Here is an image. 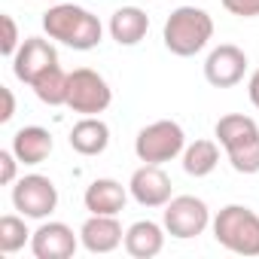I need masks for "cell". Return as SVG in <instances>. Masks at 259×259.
<instances>
[{"label":"cell","mask_w":259,"mask_h":259,"mask_svg":"<svg viewBox=\"0 0 259 259\" xmlns=\"http://www.w3.org/2000/svg\"><path fill=\"white\" fill-rule=\"evenodd\" d=\"M43 31L49 34V40L70 46L76 52H89L101 43L104 37V25L98 16H92L85 7L76 4H52L43 13Z\"/></svg>","instance_id":"1"},{"label":"cell","mask_w":259,"mask_h":259,"mask_svg":"<svg viewBox=\"0 0 259 259\" xmlns=\"http://www.w3.org/2000/svg\"><path fill=\"white\" fill-rule=\"evenodd\" d=\"M213 135L226 150L238 174H259V125L244 113H226L217 119Z\"/></svg>","instance_id":"2"},{"label":"cell","mask_w":259,"mask_h":259,"mask_svg":"<svg viewBox=\"0 0 259 259\" xmlns=\"http://www.w3.org/2000/svg\"><path fill=\"white\" fill-rule=\"evenodd\" d=\"M213 37V19L201 7H177L162 28L165 49L177 58H192L198 55Z\"/></svg>","instance_id":"3"},{"label":"cell","mask_w":259,"mask_h":259,"mask_svg":"<svg viewBox=\"0 0 259 259\" xmlns=\"http://www.w3.org/2000/svg\"><path fill=\"white\" fill-rule=\"evenodd\" d=\"M213 238L238 256H259V213L247 204H226L213 217Z\"/></svg>","instance_id":"4"},{"label":"cell","mask_w":259,"mask_h":259,"mask_svg":"<svg viewBox=\"0 0 259 259\" xmlns=\"http://www.w3.org/2000/svg\"><path fill=\"white\" fill-rule=\"evenodd\" d=\"M186 150V132L174 119H159L141 128L135 138V156L147 165H165Z\"/></svg>","instance_id":"5"},{"label":"cell","mask_w":259,"mask_h":259,"mask_svg":"<svg viewBox=\"0 0 259 259\" xmlns=\"http://www.w3.org/2000/svg\"><path fill=\"white\" fill-rule=\"evenodd\" d=\"M210 207L195 198V195H174L168 204H165V213H162V226L171 238L177 241H189V238H198L207 226H210Z\"/></svg>","instance_id":"6"},{"label":"cell","mask_w":259,"mask_h":259,"mask_svg":"<svg viewBox=\"0 0 259 259\" xmlns=\"http://www.w3.org/2000/svg\"><path fill=\"white\" fill-rule=\"evenodd\" d=\"M113 104V89L110 82L92 70V67H76L70 73V95H67V107L79 116H98Z\"/></svg>","instance_id":"7"},{"label":"cell","mask_w":259,"mask_h":259,"mask_svg":"<svg viewBox=\"0 0 259 259\" xmlns=\"http://www.w3.org/2000/svg\"><path fill=\"white\" fill-rule=\"evenodd\" d=\"M13 207L28 220H46L58 207V186L46 174H25L13 183Z\"/></svg>","instance_id":"8"},{"label":"cell","mask_w":259,"mask_h":259,"mask_svg":"<svg viewBox=\"0 0 259 259\" xmlns=\"http://www.w3.org/2000/svg\"><path fill=\"white\" fill-rule=\"evenodd\" d=\"M247 64L250 61H247L244 49H238L235 43H220L204 58V79L213 89H232V85H238L244 79Z\"/></svg>","instance_id":"9"},{"label":"cell","mask_w":259,"mask_h":259,"mask_svg":"<svg viewBox=\"0 0 259 259\" xmlns=\"http://www.w3.org/2000/svg\"><path fill=\"white\" fill-rule=\"evenodd\" d=\"M128 192L141 207H165L174 198V186L171 177L162 171V165H141L132 180H128Z\"/></svg>","instance_id":"10"},{"label":"cell","mask_w":259,"mask_h":259,"mask_svg":"<svg viewBox=\"0 0 259 259\" xmlns=\"http://www.w3.org/2000/svg\"><path fill=\"white\" fill-rule=\"evenodd\" d=\"M58 64V52L52 46V40H43V37H28L22 40L19 52L13 55V73L19 82L31 85L43 70L55 67Z\"/></svg>","instance_id":"11"},{"label":"cell","mask_w":259,"mask_h":259,"mask_svg":"<svg viewBox=\"0 0 259 259\" xmlns=\"http://www.w3.org/2000/svg\"><path fill=\"white\" fill-rule=\"evenodd\" d=\"M79 244H82L79 235H73V229L67 223H58V220L43 223L31 235V253L37 259H70Z\"/></svg>","instance_id":"12"},{"label":"cell","mask_w":259,"mask_h":259,"mask_svg":"<svg viewBox=\"0 0 259 259\" xmlns=\"http://www.w3.org/2000/svg\"><path fill=\"white\" fill-rule=\"evenodd\" d=\"M128 192L119 180L113 177H98L85 186V195H82V204L89 213H104V217H116L125 210V201H128Z\"/></svg>","instance_id":"13"},{"label":"cell","mask_w":259,"mask_h":259,"mask_svg":"<svg viewBox=\"0 0 259 259\" xmlns=\"http://www.w3.org/2000/svg\"><path fill=\"white\" fill-rule=\"evenodd\" d=\"M79 241L89 253H113L119 244H125V232L116 217L92 213L79 229Z\"/></svg>","instance_id":"14"},{"label":"cell","mask_w":259,"mask_h":259,"mask_svg":"<svg viewBox=\"0 0 259 259\" xmlns=\"http://www.w3.org/2000/svg\"><path fill=\"white\" fill-rule=\"evenodd\" d=\"M70 150L79 156H101L110 147V125L101 116H82L70 128Z\"/></svg>","instance_id":"15"},{"label":"cell","mask_w":259,"mask_h":259,"mask_svg":"<svg viewBox=\"0 0 259 259\" xmlns=\"http://www.w3.org/2000/svg\"><path fill=\"white\" fill-rule=\"evenodd\" d=\"M52 135H49V128H43V125H25V128H19V132L13 135V153H16V159L22 162V165H40V162H46L49 159V153H52Z\"/></svg>","instance_id":"16"},{"label":"cell","mask_w":259,"mask_h":259,"mask_svg":"<svg viewBox=\"0 0 259 259\" xmlns=\"http://www.w3.org/2000/svg\"><path fill=\"white\" fill-rule=\"evenodd\" d=\"M165 247V226L153 220H138L125 229V253L135 259H153Z\"/></svg>","instance_id":"17"},{"label":"cell","mask_w":259,"mask_h":259,"mask_svg":"<svg viewBox=\"0 0 259 259\" xmlns=\"http://www.w3.org/2000/svg\"><path fill=\"white\" fill-rule=\"evenodd\" d=\"M110 37L119 46H138L150 31V16L141 7H119L110 16Z\"/></svg>","instance_id":"18"},{"label":"cell","mask_w":259,"mask_h":259,"mask_svg":"<svg viewBox=\"0 0 259 259\" xmlns=\"http://www.w3.org/2000/svg\"><path fill=\"white\" fill-rule=\"evenodd\" d=\"M34 95L46 104V107H67V95H70V73L61 70V64L43 70L34 82H31Z\"/></svg>","instance_id":"19"},{"label":"cell","mask_w":259,"mask_h":259,"mask_svg":"<svg viewBox=\"0 0 259 259\" xmlns=\"http://www.w3.org/2000/svg\"><path fill=\"white\" fill-rule=\"evenodd\" d=\"M220 165V141H195L183 150V171L189 177H207Z\"/></svg>","instance_id":"20"},{"label":"cell","mask_w":259,"mask_h":259,"mask_svg":"<svg viewBox=\"0 0 259 259\" xmlns=\"http://www.w3.org/2000/svg\"><path fill=\"white\" fill-rule=\"evenodd\" d=\"M25 220H28V217H16V213L0 217V253L13 256V253H19V250L31 241L34 232H28Z\"/></svg>","instance_id":"21"},{"label":"cell","mask_w":259,"mask_h":259,"mask_svg":"<svg viewBox=\"0 0 259 259\" xmlns=\"http://www.w3.org/2000/svg\"><path fill=\"white\" fill-rule=\"evenodd\" d=\"M0 25H4V40H0V52H4L10 61H13V55L19 52V46H22V40H19V28H16V19L13 16H0Z\"/></svg>","instance_id":"22"},{"label":"cell","mask_w":259,"mask_h":259,"mask_svg":"<svg viewBox=\"0 0 259 259\" xmlns=\"http://www.w3.org/2000/svg\"><path fill=\"white\" fill-rule=\"evenodd\" d=\"M223 10L238 19H256L259 16V0H220Z\"/></svg>","instance_id":"23"},{"label":"cell","mask_w":259,"mask_h":259,"mask_svg":"<svg viewBox=\"0 0 259 259\" xmlns=\"http://www.w3.org/2000/svg\"><path fill=\"white\" fill-rule=\"evenodd\" d=\"M19 159L13 150H0V183L4 186H13L16 183V171H19Z\"/></svg>","instance_id":"24"},{"label":"cell","mask_w":259,"mask_h":259,"mask_svg":"<svg viewBox=\"0 0 259 259\" xmlns=\"http://www.w3.org/2000/svg\"><path fill=\"white\" fill-rule=\"evenodd\" d=\"M0 95H4V113H0V122H10L16 116V95L7 85H0Z\"/></svg>","instance_id":"25"},{"label":"cell","mask_w":259,"mask_h":259,"mask_svg":"<svg viewBox=\"0 0 259 259\" xmlns=\"http://www.w3.org/2000/svg\"><path fill=\"white\" fill-rule=\"evenodd\" d=\"M247 95H250V104L259 110V70H253V76L247 82Z\"/></svg>","instance_id":"26"},{"label":"cell","mask_w":259,"mask_h":259,"mask_svg":"<svg viewBox=\"0 0 259 259\" xmlns=\"http://www.w3.org/2000/svg\"><path fill=\"white\" fill-rule=\"evenodd\" d=\"M46 4H61V0H46Z\"/></svg>","instance_id":"27"}]
</instances>
